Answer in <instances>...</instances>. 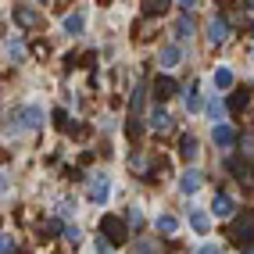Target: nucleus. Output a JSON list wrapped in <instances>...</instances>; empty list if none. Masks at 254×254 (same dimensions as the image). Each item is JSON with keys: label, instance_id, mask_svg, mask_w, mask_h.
<instances>
[{"label": "nucleus", "instance_id": "f257e3e1", "mask_svg": "<svg viewBox=\"0 0 254 254\" xmlns=\"http://www.w3.org/2000/svg\"><path fill=\"white\" fill-rule=\"evenodd\" d=\"M40 126H43V108L40 104H22L18 111L11 115V129H18V132L40 129Z\"/></svg>", "mask_w": 254, "mask_h": 254}, {"label": "nucleus", "instance_id": "f03ea898", "mask_svg": "<svg viewBox=\"0 0 254 254\" xmlns=\"http://www.w3.org/2000/svg\"><path fill=\"white\" fill-rule=\"evenodd\" d=\"M100 236H104L108 244H126V240H129V229H126L122 218L104 215V218H100Z\"/></svg>", "mask_w": 254, "mask_h": 254}, {"label": "nucleus", "instance_id": "7ed1b4c3", "mask_svg": "<svg viewBox=\"0 0 254 254\" xmlns=\"http://www.w3.org/2000/svg\"><path fill=\"white\" fill-rule=\"evenodd\" d=\"M86 197L93 200V204H104V200L111 197V179H108L104 172H93V176L86 179Z\"/></svg>", "mask_w": 254, "mask_h": 254}, {"label": "nucleus", "instance_id": "20e7f679", "mask_svg": "<svg viewBox=\"0 0 254 254\" xmlns=\"http://www.w3.org/2000/svg\"><path fill=\"white\" fill-rule=\"evenodd\" d=\"M233 240L240 244V247H251V215H247V211L236 215V222H233Z\"/></svg>", "mask_w": 254, "mask_h": 254}, {"label": "nucleus", "instance_id": "39448f33", "mask_svg": "<svg viewBox=\"0 0 254 254\" xmlns=\"http://www.w3.org/2000/svg\"><path fill=\"white\" fill-rule=\"evenodd\" d=\"M211 215H215V218H233V215H236V200H233L229 193H215Z\"/></svg>", "mask_w": 254, "mask_h": 254}, {"label": "nucleus", "instance_id": "423d86ee", "mask_svg": "<svg viewBox=\"0 0 254 254\" xmlns=\"http://www.w3.org/2000/svg\"><path fill=\"white\" fill-rule=\"evenodd\" d=\"M200 186H204V176H200L197 168H186V172L179 176V190H183L186 197H193V193L200 190Z\"/></svg>", "mask_w": 254, "mask_h": 254}, {"label": "nucleus", "instance_id": "0eeeda50", "mask_svg": "<svg viewBox=\"0 0 254 254\" xmlns=\"http://www.w3.org/2000/svg\"><path fill=\"white\" fill-rule=\"evenodd\" d=\"M226 40H229V22L215 14V18L208 22V43H215V47H218V43H226Z\"/></svg>", "mask_w": 254, "mask_h": 254}, {"label": "nucleus", "instance_id": "6e6552de", "mask_svg": "<svg viewBox=\"0 0 254 254\" xmlns=\"http://www.w3.org/2000/svg\"><path fill=\"white\" fill-rule=\"evenodd\" d=\"M176 93H179V82L172 75H158L154 79V97L158 100H168V97H176Z\"/></svg>", "mask_w": 254, "mask_h": 254}, {"label": "nucleus", "instance_id": "1a4fd4ad", "mask_svg": "<svg viewBox=\"0 0 254 254\" xmlns=\"http://www.w3.org/2000/svg\"><path fill=\"white\" fill-rule=\"evenodd\" d=\"M14 22H18L22 29H32V25L40 22V11L32 7V4H18V7H14Z\"/></svg>", "mask_w": 254, "mask_h": 254}, {"label": "nucleus", "instance_id": "9d476101", "mask_svg": "<svg viewBox=\"0 0 254 254\" xmlns=\"http://www.w3.org/2000/svg\"><path fill=\"white\" fill-rule=\"evenodd\" d=\"M211 140H215V147L229 150V147L236 143V129H233V126H215V129H211Z\"/></svg>", "mask_w": 254, "mask_h": 254}, {"label": "nucleus", "instance_id": "9b49d317", "mask_svg": "<svg viewBox=\"0 0 254 254\" xmlns=\"http://www.w3.org/2000/svg\"><path fill=\"white\" fill-rule=\"evenodd\" d=\"M158 61H161V68H176V64L183 61V47H179V43H165Z\"/></svg>", "mask_w": 254, "mask_h": 254}, {"label": "nucleus", "instance_id": "f8f14e48", "mask_svg": "<svg viewBox=\"0 0 254 254\" xmlns=\"http://www.w3.org/2000/svg\"><path fill=\"white\" fill-rule=\"evenodd\" d=\"M150 129H154V132H168V129H172V115H168L165 108H154V111H150Z\"/></svg>", "mask_w": 254, "mask_h": 254}, {"label": "nucleus", "instance_id": "ddd939ff", "mask_svg": "<svg viewBox=\"0 0 254 254\" xmlns=\"http://www.w3.org/2000/svg\"><path fill=\"white\" fill-rule=\"evenodd\" d=\"M226 168H229V172L240 179V183H247V179H251V161H247V158H229V161H226Z\"/></svg>", "mask_w": 254, "mask_h": 254}, {"label": "nucleus", "instance_id": "4468645a", "mask_svg": "<svg viewBox=\"0 0 254 254\" xmlns=\"http://www.w3.org/2000/svg\"><path fill=\"white\" fill-rule=\"evenodd\" d=\"M179 154H183L186 161H193V158L200 154V143H197V136H190V132H186V136H179Z\"/></svg>", "mask_w": 254, "mask_h": 254}, {"label": "nucleus", "instance_id": "2eb2a0df", "mask_svg": "<svg viewBox=\"0 0 254 254\" xmlns=\"http://www.w3.org/2000/svg\"><path fill=\"white\" fill-rule=\"evenodd\" d=\"M190 226H193V233H200V236H204V233L211 229V218H208V211L190 208Z\"/></svg>", "mask_w": 254, "mask_h": 254}, {"label": "nucleus", "instance_id": "dca6fc26", "mask_svg": "<svg viewBox=\"0 0 254 254\" xmlns=\"http://www.w3.org/2000/svg\"><path fill=\"white\" fill-rule=\"evenodd\" d=\"M154 226H158V233H165V236H176V233H179V218H176V215H158Z\"/></svg>", "mask_w": 254, "mask_h": 254}, {"label": "nucleus", "instance_id": "f3484780", "mask_svg": "<svg viewBox=\"0 0 254 254\" xmlns=\"http://www.w3.org/2000/svg\"><path fill=\"white\" fill-rule=\"evenodd\" d=\"M183 97H186V111H200V108H204V100H200V90H197V82H190Z\"/></svg>", "mask_w": 254, "mask_h": 254}, {"label": "nucleus", "instance_id": "a211bd4d", "mask_svg": "<svg viewBox=\"0 0 254 254\" xmlns=\"http://www.w3.org/2000/svg\"><path fill=\"white\" fill-rule=\"evenodd\" d=\"M132 254H161L158 240H150V236H140L136 244H132Z\"/></svg>", "mask_w": 254, "mask_h": 254}, {"label": "nucleus", "instance_id": "6ab92c4d", "mask_svg": "<svg viewBox=\"0 0 254 254\" xmlns=\"http://www.w3.org/2000/svg\"><path fill=\"white\" fill-rule=\"evenodd\" d=\"M204 108H208V115L215 118V126H226V104H222L218 97H215V100H208Z\"/></svg>", "mask_w": 254, "mask_h": 254}, {"label": "nucleus", "instance_id": "aec40b11", "mask_svg": "<svg viewBox=\"0 0 254 254\" xmlns=\"http://www.w3.org/2000/svg\"><path fill=\"white\" fill-rule=\"evenodd\" d=\"M211 79H215V86H218V90H229L236 75H233V68H226V64H222V68H215V75H211Z\"/></svg>", "mask_w": 254, "mask_h": 254}, {"label": "nucleus", "instance_id": "412c9836", "mask_svg": "<svg viewBox=\"0 0 254 254\" xmlns=\"http://www.w3.org/2000/svg\"><path fill=\"white\" fill-rule=\"evenodd\" d=\"M82 29H86V18H82V14H68V18H64V32H72V36H79Z\"/></svg>", "mask_w": 254, "mask_h": 254}, {"label": "nucleus", "instance_id": "4be33fe9", "mask_svg": "<svg viewBox=\"0 0 254 254\" xmlns=\"http://www.w3.org/2000/svg\"><path fill=\"white\" fill-rule=\"evenodd\" d=\"M190 32H193V22L183 14V18L176 22V40H190Z\"/></svg>", "mask_w": 254, "mask_h": 254}, {"label": "nucleus", "instance_id": "5701e85b", "mask_svg": "<svg viewBox=\"0 0 254 254\" xmlns=\"http://www.w3.org/2000/svg\"><path fill=\"white\" fill-rule=\"evenodd\" d=\"M58 215H64V218L75 215V200H72V197H61V200H58Z\"/></svg>", "mask_w": 254, "mask_h": 254}, {"label": "nucleus", "instance_id": "b1692460", "mask_svg": "<svg viewBox=\"0 0 254 254\" xmlns=\"http://www.w3.org/2000/svg\"><path fill=\"white\" fill-rule=\"evenodd\" d=\"M126 222H129L132 229H140V226H143V211H140V208H129V215H126Z\"/></svg>", "mask_w": 254, "mask_h": 254}, {"label": "nucleus", "instance_id": "393cba45", "mask_svg": "<svg viewBox=\"0 0 254 254\" xmlns=\"http://www.w3.org/2000/svg\"><path fill=\"white\" fill-rule=\"evenodd\" d=\"M64 240H68L72 247H79V244H82V233H79V226H68V229H64Z\"/></svg>", "mask_w": 254, "mask_h": 254}, {"label": "nucleus", "instance_id": "a878e982", "mask_svg": "<svg viewBox=\"0 0 254 254\" xmlns=\"http://www.w3.org/2000/svg\"><path fill=\"white\" fill-rule=\"evenodd\" d=\"M247 100H251L247 93H233V100H229V108H233V111H244V108H247Z\"/></svg>", "mask_w": 254, "mask_h": 254}, {"label": "nucleus", "instance_id": "bb28decb", "mask_svg": "<svg viewBox=\"0 0 254 254\" xmlns=\"http://www.w3.org/2000/svg\"><path fill=\"white\" fill-rule=\"evenodd\" d=\"M0 254H14V236H0Z\"/></svg>", "mask_w": 254, "mask_h": 254}, {"label": "nucleus", "instance_id": "cd10ccee", "mask_svg": "<svg viewBox=\"0 0 254 254\" xmlns=\"http://www.w3.org/2000/svg\"><path fill=\"white\" fill-rule=\"evenodd\" d=\"M193 254H222V247H218V244H200Z\"/></svg>", "mask_w": 254, "mask_h": 254}, {"label": "nucleus", "instance_id": "c85d7f7f", "mask_svg": "<svg viewBox=\"0 0 254 254\" xmlns=\"http://www.w3.org/2000/svg\"><path fill=\"white\" fill-rule=\"evenodd\" d=\"M7 54H11V58H22L25 50H22V43H18V40H11V43H7Z\"/></svg>", "mask_w": 254, "mask_h": 254}, {"label": "nucleus", "instance_id": "c756f323", "mask_svg": "<svg viewBox=\"0 0 254 254\" xmlns=\"http://www.w3.org/2000/svg\"><path fill=\"white\" fill-rule=\"evenodd\" d=\"M43 233H61V222H58V218H50V222L43 226Z\"/></svg>", "mask_w": 254, "mask_h": 254}, {"label": "nucleus", "instance_id": "7c9ffc66", "mask_svg": "<svg viewBox=\"0 0 254 254\" xmlns=\"http://www.w3.org/2000/svg\"><path fill=\"white\" fill-rule=\"evenodd\" d=\"M129 165L136 168V172H143V158H140V154H132V158H129Z\"/></svg>", "mask_w": 254, "mask_h": 254}, {"label": "nucleus", "instance_id": "2f4dec72", "mask_svg": "<svg viewBox=\"0 0 254 254\" xmlns=\"http://www.w3.org/2000/svg\"><path fill=\"white\" fill-rule=\"evenodd\" d=\"M244 254H251V247H244Z\"/></svg>", "mask_w": 254, "mask_h": 254}]
</instances>
